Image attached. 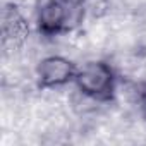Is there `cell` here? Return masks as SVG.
<instances>
[{
	"label": "cell",
	"mask_w": 146,
	"mask_h": 146,
	"mask_svg": "<svg viewBox=\"0 0 146 146\" xmlns=\"http://www.w3.org/2000/svg\"><path fill=\"white\" fill-rule=\"evenodd\" d=\"M78 65L62 55L45 57L36 67V79L41 90H55L74 83Z\"/></svg>",
	"instance_id": "3"
},
{
	"label": "cell",
	"mask_w": 146,
	"mask_h": 146,
	"mask_svg": "<svg viewBox=\"0 0 146 146\" xmlns=\"http://www.w3.org/2000/svg\"><path fill=\"white\" fill-rule=\"evenodd\" d=\"M117 74L110 64L103 60H90L78 67L74 84L78 91L95 102L107 103L115 98L117 93Z\"/></svg>",
	"instance_id": "2"
},
{
	"label": "cell",
	"mask_w": 146,
	"mask_h": 146,
	"mask_svg": "<svg viewBox=\"0 0 146 146\" xmlns=\"http://www.w3.org/2000/svg\"><path fill=\"white\" fill-rule=\"evenodd\" d=\"M38 33L53 38L74 31L84 19L86 0H35Z\"/></svg>",
	"instance_id": "1"
},
{
	"label": "cell",
	"mask_w": 146,
	"mask_h": 146,
	"mask_svg": "<svg viewBox=\"0 0 146 146\" xmlns=\"http://www.w3.org/2000/svg\"><path fill=\"white\" fill-rule=\"evenodd\" d=\"M29 23L16 4H5L2 11V43L5 48L17 50L29 38Z\"/></svg>",
	"instance_id": "4"
},
{
	"label": "cell",
	"mask_w": 146,
	"mask_h": 146,
	"mask_svg": "<svg viewBox=\"0 0 146 146\" xmlns=\"http://www.w3.org/2000/svg\"><path fill=\"white\" fill-rule=\"evenodd\" d=\"M131 95H132V100H134V103L137 105L139 112L146 117V81H137V83H134Z\"/></svg>",
	"instance_id": "5"
}]
</instances>
